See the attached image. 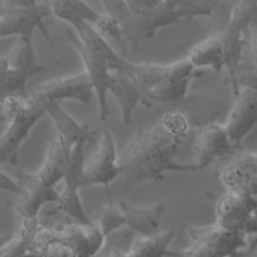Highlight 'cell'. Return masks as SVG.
Returning <instances> with one entry per match:
<instances>
[{
    "label": "cell",
    "instance_id": "6da1fadb",
    "mask_svg": "<svg viewBox=\"0 0 257 257\" xmlns=\"http://www.w3.org/2000/svg\"><path fill=\"white\" fill-rule=\"evenodd\" d=\"M188 132L189 120L178 111L166 113L150 127H140L118 157L121 188L127 191L148 181L161 182L168 173L199 171L195 164L176 162Z\"/></svg>",
    "mask_w": 257,
    "mask_h": 257
},
{
    "label": "cell",
    "instance_id": "7a4b0ae2",
    "mask_svg": "<svg viewBox=\"0 0 257 257\" xmlns=\"http://www.w3.org/2000/svg\"><path fill=\"white\" fill-rule=\"evenodd\" d=\"M106 13L119 24L126 44L137 52L159 29L190 22L198 16H212L218 1L124 0L102 1Z\"/></svg>",
    "mask_w": 257,
    "mask_h": 257
},
{
    "label": "cell",
    "instance_id": "3957f363",
    "mask_svg": "<svg viewBox=\"0 0 257 257\" xmlns=\"http://www.w3.org/2000/svg\"><path fill=\"white\" fill-rule=\"evenodd\" d=\"M49 103L26 92L11 94L0 102V121L7 123L0 136V165L19 164L21 145L46 114Z\"/></svg>",
    "mask_w": 257,
    "mask_h": 257
},
{
    "label": "cell",
    "instance_id": "277c9868",
    "mask_svg": "<svg viewBox=\"0 0 257 257\" xmlns=\"http://www.w3.org/2000/svg\"><path fill=\"white\" fill-rule=\"evenodd\" d=\"M66 37L75 50L79 53L94 89L98 103L99 118L106 121L110 114L107 93L111 81V71L125 68L130 61L119 56L115 51L105 52L96 48L85 46L80 42L71 27L65 29Z\"/></svg>",
    "mask_w": 257,
    "mask_h": 257
},
{
    "label": "cell",
    "instance_id": "5b68a950",
    "mask_svg": "<svg viewBox=\"0 0 257 257\" xmlns=\"http://www.w3.org/2000/svg\"><path fill=\"white\" fill-rule=\"evenodd\" d=\"M50 1L7 0L0 3V38L16 35L33 37L38 29L52 44L44 20L52 16Z\"/></svg>",
    "mask_w": 257,
    "mask_h": 257
},
{
    "label": "cell",
    "instance_id": "8992f818",
    "mask_svg": "<svg viewBox=\"0 0 257 257\" xmlns=\"http://www.w3.org/2000/svg\"><path fill=\"white\" fill-rule=\"evenodd\" d=\"M70 152L60 137L50 140L44 163L37 172L16 171V181L20 189L49 198H57L59 193L55 190V186L65 177Z\"/></svg>",
    "mask_w": 257,
    "mask_h": 257
},
{
    "label": "cell",
    "instance_id": "52a82bcc",
    "mask_svg": "<svg viewBox=\"0 0 257 257\" xmlns=\"http://www.w3.org/2000/svg\"><path fill=\"white\" fill-rule=\"evenodd\" d=\"M215 176L225 191L250 199L257 215V154L239 150L222 160Z\"/></svg>",
    "mask_w": 257,
    "mask_h": 257
},
{
    "label": "cell",
    "instance_id": "ba28073f",
    "mask_svg": "<svg viewBox=\"0 0 257 257\" xmlns=\"http://www.w3.org/2000/svg\"><path fill=\"white\" fill-rule=\"evenodd\" d=\"M256 14L257 1L237 2L231 8L230 18L227 26L224 28V30L219 32L225 51V68L228 72L229 83L233 87L235 96L239 93L236 86V72L242 53L244 34Z\"/></svg>",
    "mask_w": 257,
    "mask_h": 257
},
{
    "label": "cell",
    "instance_id": "9c48e42d",
    "mask_svg": "<svg viewBox=\"0 0 257 257\" xmlns=\"http://www.w3.org/2000/svg\"><path fill=\"white\" fill-rule=\"evenodd\" d=\"M84 151L85 144L79 143L75 145L69 156V163L64 177V188L59 193V200L56 204L57 210L64 215L70 217L74 222L89 225L92 221L87 216L82 206L78 191L80 188V181L84 169Z\"/></svg>",
    "mask_w": 257,
    "mask_h": 257
},
{
    "label": "cell",
    "instance_id": "30bf717a",
    "mask_svg": "<svg viewBox=\"0 0 257 257\" xmlns=\"http://www.w3.org/2000/svg\"><path fill=\"white\" fill-rule=\"evenodd\" d=\"M216 224L220 227L244 233L257 234V215L255 204L248 198L226 192L216 202Z\"/></svg>",
    "mask_w": 257,
    "mask_h": 257
},
{
    "label": "cell",
    "instance_id": "8fae6325",
    "mask_svg": "<svg viewBox=\"0 0 257 257\" xmlns=\"http://www.w3.org/2000/svg\"><path fill=\"white\" fill-rule=\"evenodd\" d=\"M118 177L119 166L115 143L111 133L104 130L97 148L84 165L80 188L96 185L107 186Z\"/></svg>",
    "mask_w": 257,
    "mask_h": 257
},
{
    "label": "cell",
    "instance_id": "7c38bea8",
    "mask_svg": "<svg viewBox=\"0 0 257 257\" xmlns=\"http://www.w3.org/2000/svg\"><path fill=\"white\" fill-rule=\"evenodd\" d=\"M125 69L138 84L142 93L168 81L195 76L196 73V69L186 57L167 64L130 62Z\"/></svg>",
    "mask_w": 257,
    "mask_h": 257
},
{
    "label": "cell",
    "instance_id": "4fadbf2b",
    "mask_svg": "<svg viewBox=\"0 0 257 257\" xmlns=\"http://www.w3.org/2000/svg\"><path fill=\"white\" fill-rule=\"evenodd\" d=\"M30 93L47 102L77 100L84 104L89 103L95 96L93 86L85 71L41 82L35 85Z\"/></svg>",
    "mask_w": 257,
    "mask_h": 257
},
{
    "label": "cell",
    "instance_id": "5bb4252c",
    "mask_svg": "<svg viewBox=\"0 0 257 257\" xmlns=\"http://www.w3.org/2000/svg\"><path fill=\"white\" fill-rule=\"evenodd\" d=\"M237 151L224 125L214 122L199 128L194 145L195 165L202 171L217 161H222Z\"/></svg>",
    "mask_w": 257,
    "mask_h": 257
},
{
    "label": "cell",
    "instance_id": "9a60e30c",
    "mask_svg": "<svg viewBox=\"0 0 257 257\" xmlns=\"http://www.w3.org/2000/svg\"><path fill=\"white\" fill-rule=\"evenodd\" d=\"M45 227L52 228L74 250L76 257H95L102 250L105 237L95 222L83 225L77 222L56 221Z\"/></svg>",
    "mask_w": 257,
    "mask_h": 257
},
{
    "label": "cell",
    "instance_id": "2e32d148",
    "mask_svg": "<svg viewBox=\"0 0 257 257\" xmlns=\"http://www.w3.org/2000/svg\"><path fill=\"white\" fill-rule=\"evenodd\" d=\"M257 125V90L242 87L224 127L231 143L238 148L245 136Z\"/></svg>",
    "mask_w": 257,
    "mask_h": 257
},
{
    "label": "cell",
    "instance_id": "e0dca14e",
    "mask_svg": "<svg viewBox=\"0 0 257 257\" xmlns=\"http://www.w3.org/2000/svg\"><path fill=\"white\" fill-rule=\"evenodd\" d=\"M125 226L140 236H153L160 233L162 219L166 213L167 205L158 202L147 206H137L120 200L117 203Z\"/></svg>",
    "mask_w": 257,
    "mask_h": 257
},
{
    "label": "cell",
    "instance_id": "ac0fdd59",
    "mask_svg": "<svg viewBox=\"0 0 257 257\" xmlns=\"http://www.w3.org/2000/svg\"><path fill=\"white\" fill-rule=\"evenodd\" d=\"M46 114L50 116L54 123L58 137H60L69 151L79 144H94L97 140V133L88 124L79 123L69 115L60 105V102H50L46 109Z\"/></svg>",
    "mask_w": 257,
    "mask_h": 257
},
{
    "label": "cell",
    "instance_id": "d6986e66",
    "mask_svg": "<svg viewBox=\"0 0 257 257\" xmlns=\"http://www.w3.org/2000/svg\"><path fill=\"white\" fill-rule=\"evenodd\" d=\"M110 75L111 81L108 92L118 103L122 122L128 125L133 120L135 108L140 102L142 103L143 93L125 68L113 70Z\"/></svg>",
    "mask_w": 257,
    "mask_h": 257
},
{
    "label": "cell",
    "instance_id": "ffe728a7",
    "mask_svg": "<svg viewBox=\"0 0 257 257\" xmlns=\"http://www.w3.org/2000/svg\"><path fill=\"white\" fill-rule=\"evenodd\" d=\"M238 91L242 87L257 90V14L244 34L242 53L236 72Z\"/></svg>",
    "mask_w": 257,
    "mask_h": 257
},
{
    "label": "cell",
    "instance_id": "44dd1931",
    "mask_svg": "<svg viewBox=\"0 0 257 257\" xmlns=\"http://www.w3.org/2000/svg\"><path fill=\"white\" fill-rule=\"evenodd\" d=\"M186 58L195 69L210 68L216 72L222 71L226 67V59L220 33L210 35L194 45Z\"/></svg>",
    "mask_w": 257,
    "mask_h": 257
},
{
    "label": "cell",
    "instance_id": "7402d4cb",
    "mask_svg": "<svg viewBox=\"0 0 257 257\" xmlns=\"http://www.w3.org/2000/svg\"><path fill=\"white\" fill-rule=\"evenodd\" d=\"M174 237V229L153 236L137 235L126 253L128 257H173L174 251L169 247Z\"/></svg>",
    "mask_w": 257,
    "mask_h": 257
},
{
    "label": "cell",
    "instance_id": "603a6c76",
    "mask_svg": "<svg viewBox=\"0 0 257 257\" xmlns=\"http://www.w3.org/2000/svg\"><path fill=\"white\" fill-rule=\"evenodd\" d=\"M5 57L12 69L32 77L45 69V67L37 61L33 46V37H17L15 44Z\"/></svg>",
    "mask_w": 257,
    "mask_h": 257
},
{
    "label": "cell",
    "instance_id": "cb8c5ba5",
    "mask_svg": "<svg viewBox=\"0 0 257 257\" xmlns=\"http://www.w3.org/2000/svg\"><path fill=\"white\" fill-rule=\"evenodd\" d=\"M193 79L194 76H190L184 79L162 83L143 93L142 103L146 106H151L154 103H168L182 100L187 95Z\"/></svg>",
    "mask_w": 257,
    "mask_h": 257
},
{
    "label": "cell",
    "instance_id": "d4e9b609",
    "mask_svg": "<svg viewBox=\"0 0 257 257\" xmlns=\"http://www.w3.org/2000/svg\"><path fill=\"white\" fill-rule=\"evenodd\" d=\"M32 76L12 69L5 56H0V102L7 96L25 91V85Z\"/></svg>",
    "mask_w": 257,
    "mask_h": 257
},
{
    "label": "cell",
    "instance_id": "484cf974",
    "mask_svg": "<svg viewBox=\"0 0 257 257\" xmlns=\"http://www.w3.org/2000/svg\"><path fill=\"white\" fill-rule=\"evenodd\" d=\"M95 223L105 238L125 226L124 218L120 209L118 208L117 204L115 205L111 201L105 205H102L98 209Z\"/></svg>",
    "mask_w": 257,
    "mask_h": 257
},
{
    "label": "cell",
    "instance_id": "4316f807",
    "mask_svg": "<svg viewBox=\"0 0 257 257\" xmlns=\"http://www.w3.org/2000/svg\"><path fill=\"white\" fill-rule=\"evenodd\" d=\"M95 30L104 38H110L113 39L115 42L118 43L120 46L122 57H124V54L126 52V41L123 35V32L118 24V22L111 17L109 14L104 13L101 14L98 21L94 24Z\"/></svg>",
    "mask_w": 257,
    "mask_h": 257
},
{
    "label": "cell",
    "instance_id": "83f0119b",
    "mask_svg": "<svg viewBox=\"0 0 257 257\" xmlns=\"http://www.w3.org/2000/svg\"><path fill=\"white\" fill-rule=\"evenodd\" d=\"M69 6L72 8V10L84 21H86L89 24L93 25L98 21L101 14L97 11H95L93 8H91L89 5H87L85 2L82 1H72L67 0Z\"/></svg>",
    "mask_w": 257,
    "mask_h": 257
},
{
    "label": "cell",
    "instance_id": "f1b7e54d",
    "mask_svg": "<svg viewBox=\"0 0 257 257\" xmlns=\"http://www.w3.org/2000/svg\"><path fill=\"white\" fill-rule=\"evenodd\" d=\"M28 247L21 236L17 233L12 240L0 250V257H22L28 252Z\"/></svg>",
    "mask_w": 257,
    "mask_h": 257
},
{
    "label": "cell",
    "instance_id": "f546056e",
    "mask_svg": "<svg viewBox=\"0 0 257 257\" xmlns=\"http://www.w3.org/2000/svg\"><path fill=\"white\" fill-rule=\"evenodd\" d=\"M0 190L11 192L14 195H17L20 192V186L17 181L12 180L0 171Z\"/></svg>",
    "mask_w": 257,
    "mask_h": 257
},
{
    "label": "cell",
    "instance_id": "4dcf8cb0",
    "mask_svg": "<svg viewBox=\"0 0 257 257\" xmlns=\"http://www.w3.org/2000/svg\"><path fill=\"white\" fill-rule=\"evenodd\" d=\"M243 257H257V237L249 243Z\"/></svg>",
    "mask_w": 257,
    "mask_h": 257
},
{
    "label": "cell",
    "instance_id": "1f68e13d",
    "mask_svg": "<svg viewBox=\"0 0 257 257\" xmlns=\"http://www.w3.org/2000/svg\"><path fill=\"white\" fill-rule=\"evenodd\" d=\"M102 257H128L126 252H122V251H108L105 255H103Z\"/></svg>",
    "mask_w": 257,
    "mask_h": 257
},
{
    "label": "cell",
    "instance_id": "d6a6232c",
    "mask_svg": "<svg viewBox=\"0 0 257 257\" xmlns=\"http://www.w3.org/2000/svg\"><path fill=\"white\" fill-rule=\"evenodd\" d=\"M13 236L12 235H7V234H2L0 235V250L5 247L11 240Z\"/></svg>",
    "mask_w": 257,
    "mask_h": 257
},
{
    "label": "cell",
    "instance_id": "836d02e7",
    "mask_svg": "<svg viewBox=\"0 0 257 257\" xmlns=\"http://www.w3.org/2000/svg\"><path fill=\"white\" fill-rule=\"evenodd\" d=\"M0 127H1V126H0Z\"/></svg>",
    "mask_w": 257,
    "mask_h": 257
}]
</instances>
